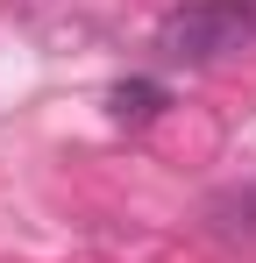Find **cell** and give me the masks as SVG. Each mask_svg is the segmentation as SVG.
<instances>
[{
	"label": "cell",
	"mask_w": 256,
	"mask_h": 263,
	"mask_svg": "<svg viewBox=\"0 0 256 263\" xmlns=\"http://www.w3.org/2000/svg\"><path fill=\"white\" fill-rule=\"evenodd\" d=\"M249 43H256V0H185L157 22V57L171 64H213Z\"/></svg>",
	"instance_id": "cell-1"
},
{
	"label": "cell",
	"mask_w": 256,
	"mask_h": 263,
	"mask_svg": "<svg viewBox=\"0 0 256 263\" xmlns=\"http://www.w3.org/2000/svg\"><path fill=\"white\" fill-rule=\"evenodd\" d=\"M171 107V92L157 79H121V86H107V114L121 121V128H142V121H157Z\"/></svg>",
	"instance_id": "cell-2"
},
{
	"label": "cell",
	"mask_w": 256,
	"mask_h": 263,
	"mask_svg": "<svg viewBox=\"0 0 256 263\" xmlns=\"http://www.w3.org/2000/svg\"><path fill=\"white\" fill-rule=\"evenodd\" d=\"M207 220L221 228V235H242V242H256V192H221L207 206Z\"/></svg>",
	"instance_id": "cell-3"
}]
</instances>
